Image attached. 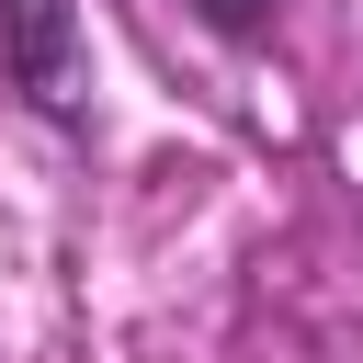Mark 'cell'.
<instances>
[{
  "label": "cell",
  "instance_id": "6da1fadb",
  "mask_svg": "<svg viewBox=\"0 0 363 363\" xmlns=\"http://www.w3.org/2000/svg\"><path fill=\"white\" fill-rule=\"evenodd\" d=\"M0 79L23 91L34 125L91 136V34H79V0H0Z\"/></svg>",
  "mask_w": 363,
  "mask_h": 363
},
{
  "label": "cell",
  "instance_id": "7a4b0ae2",
  "mask_svg": "<svg viewBox=\"0 0 363 363\" xmlns=\"http://www.w3.org/2000/svg\"><path fill=\"white\" fill-rule=\"evenodd\" d=\"M193 23H204L216 45H272V23H284V0H193Z\"/></svg>",
  "mask_w": 363,
  "mask_h": 363
}]
</instances>
